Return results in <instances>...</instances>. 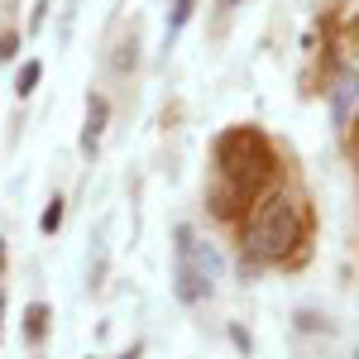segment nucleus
Instances as JSON below:
<instances>
[{
	"label": "nucleus",
	"mask_w": 359,
	"mask_h": 359,
	"mask_svg": "<svg viewBox=\"0 0 359 359\" xmlns=\"http://www.w3.org/2000/svg\"><path fill=\"white\" fill-rule=\"evenodd\" d=\"M355 139H359V120H355Z\"/></svg>",
	"instance_id": "obj_16"
},
{
	"label": "nucleus",
	"mask_w": 359,
	"mask_h": 359,
	"mask_svg": "<svg viewBox=\"0 0 359 359\" xmlns=\"http://www.w3.org/2000/svg\"><path fill=\"white\" fill-rule=\"evenodd\" d=\"M39 77H43V62H39V57H29L25 67H20V77H15V96H34Z\"/></svg>",
	"instance_id": "obj_9"
},
{
	"label": "nucleus",
	"mask_w": 359,
	"mask_h": 359,
	"mask_svg": "<svg viewBox=\"0 0 359 359\" xmlns=\"http://www.w3.org/2000/svg\"><path fill=\"white\" fill-rule=\"evenodd\" d=\"M216 172H221V187H216V211L230 216L235 206L230 201H245L254 196V187L273 172V149L269 139L259 135L254 125H235L216 139Z\"/></svg>",
	"instance_id": "obj_1"
},
{
	"label": "nucleus",
	"mask_w": 359,
	"mask_h": 359,
	"mask_svg": "<svg viewBox=\"0 0 359 359\" xmlns=\"http://www.w3.org/2000/svg\"><path fill=\"white\" fill-rule=\"evenodd\" d=\"M216 5H221V10H235V5H240V0H216Z\"/></svg>",
	"instance_id": "obj_13"
},
{
	"label": "nucleus",
	"mask_w": 359,
	"mask_h": 359,
	"mask_svg": "<svg viewBox=\"0 0 359 359\" xmlns=\"http://www.w3.org/2000/svg\"><path fill=\"white\" fill-rule=\"evenodd\" d=\"M192 10H196V0H172V10H168V29H163V48H172V43H177V34L187 29Z\"/></svg>",
	"instance_id": "obj_7"
},
{
	"label": "nucleus",
	"mask_w": 359,
	"mask_h": 359,
	"mask_svg": "<svg viewBox=\"0 0 359 359\" xmlns=\"http://www.w3.org/2000/svg\"><path fill=\"white\" fill-rule=\"evenodd\" d=\"M120 359H139V345H135V350H125V355H120Z\"/></svg>",
	"instance_id": "obj_14"
},
{
	"label": "nucleus",
	"mask_w": 359,
	"mask_h": 359,
	"mask_svg": "<svg viewBox=\"0 0 359 359\" xmlns=\"http://www.w3.org/2000/svg\"><path fill=\"white\" fill-rule=\"evenodd\" d=\"M216 278H221V254L216 245L196 240L192 225H177L172 230V292L177 302L196 306L201 297L216 292Z\"/></svg>",
	"instance_id": "obj_3"
},
{
	"label": "nucleus",
	"mask_w": 359,
	"mask_h": 359,
	"mask_svg": "<svg viewBox=\"0 0 359 359\" xmlns=\"http://www.w3.org/2000/svg\"><path fill=\"white\" fill-rule=\"evenodd\" d=\"M43 331H48V306L29 302L25 306V335H29V340H43Z\"/></svg>",
	"instance_id": "obj_8"
},
{
	"label": "nucleus",
	"mask_w": 359,
	"mask_h": 359,
	"mask_svg": "<svg viewBox=\"0 0 359 359\" xmlns=\"http://www.w3.org/2000/svg\"><path fill=\"white\" fill-rule=\"evenodd\" d=\"M57 225H62V201H48V211H43V221H39V230H43V235H57Z\"/></svg>",
	"instance_id": "obj_10"
},
{
	"label": "nucleus",
	"mask_w": 359,
	"mask_h": 359,
	"mask_svg": "<svg viewBox=\"0 0 359 359\" xmlns=\"http://www.w3.org/2000/svg\"><path fill=\"white\" fill-rule=\"evenodd\" d=\"M111 67H115V72H135V67H139V20L130 25V34L120 39V48H115Z\"/></svg>",
	"instance_id": "obj_6"
},
{
	"label": "nucleus",
	"mask_w": 359,
	"mask_h": 359,
	"mask_svg": "<svg viewBox=\"0 0 359 359\" xmlns=\"http://www.w3.org/2000/svg\"><path fill=\"white\" fill-rule=\"evenodd\" d=\"M106 115H111V106H106V96H86V120H82V154L86 158H96L101 154V135H106Z\"/></svg>",
	"instance_id": "obj_4"
},
{
	"label": "nucleus",
	"mask_w": 359,
	"mask_h": 359,
	"mask_svg": "<svg viewBox=\"0 0 359 359\" xmlns=\"http://www.w3.org/2000/svg\"><path fill=\"white\" fill-rule=\"evenodd\" d=\"M355 359H359V350H355Z\"/></svg>",
	"instance_id": "obj_18"
},
{
	"label": "nucleus",
	"mask_w": 359,
	"mask_h": 359,
	"mask_svg": "<svg viewBox=\"0 0 359 359\" xmlns=\"http://www.w3.org/2000/svg\"><path fill=\"white\" fill-rule=\"evenodd\" d=\"M297 240H302V206H297V196L283 192V187L264 192L245 221V254L259 259V264H278L283 254L297 249Z\"/></svg>",
	"instance_id": "obj_2"
},
{
	"label": "nucleus",
	"mask_w": 359,
	"mask_h": 359,
	"mask_svg": "<svg viewBox=\"0 0 359 359\" xmlns=\"http://www.w3.org/2000/svg\"><path fill=\"white\" fill-rule=\"evenodd\" d=\"M106 235H111V216H101L96 230H91V254H86V287H101V278H106V259H111V245H106Z\"/></svg>",
	"instance_id": "obj_5"
},
{
	"label": "nucleus",
	"mask_w": 359,
	"mask_h": 359,
	"mask_svg": "<svg viewBox=\"0 0 359 359\" xmlns=\"http://www.w3.org/2000/svg\"><path fill=\"white\" fill-rule=\"evenodd\" d=\"M0 321H5V302H0Z\"/></svg>",
	"instance_id": "obj_15"
},
{
	"label": "nucleus",
	"mask_w": 359,
	"mask_h": 359,
	"mask_svg": "<svg viewBox=\"0 0 359 359\" xmlns=\"http://www.w3.org/2000/svg\"><path fill=\"white\" fill-rule=\"evenodd\" d=\"M15 48H20V39H15V34H5V39H0V57H15Z\"/></svg>",
	"instance_id": "obj_12"
},
{
	"label": "nucleus",
	"mask_w": 359,
	"mask_h": 359,
	"mask_svg": "<svg viewBox=\"0 0 359 359\" xmlns=\"http://www.w3.org/2000/svg\"><path fill=\"white\" fill-rule=\"evenodd\" d=\"M345 111H350V86H335V115L345 120Z\"/></svg>",
	"instance_id": "obj_11"
},
{
	"label": "nucleus",
	"mask_w": 359,
	"mask_h": 359,
	"mask_svg": "<svg viewBox=\"0 0 359 359\" xmlns=\"http://www.w3.org/2000/svg\"><path fill=\"white\" fill-rule=\"evenodd\" d=\"M355 34H359V20H355Z\"/></svg>",
	"instance_id": "obj_17"
}]
</instances>
